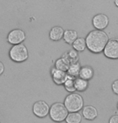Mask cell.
<instances>
[{
    "instance_id": "6da1fadb",
    "label": "cell",
    "mask_w": 118,
    "mask_h": 123,
    "mask_svg": "<svg viewBox=\"0 0 118 123\" xmlns=\"http://www.w3.org/2000/svg\"><path fill=\"white\" fill-rule=\"evenodd\" d=\"M86 44L89 51L93 53L102 52L108 41V35L102 30H94L86 37Z\"/></svg>"
},
{
    "instance_id": "7a4b0ae2",
    "label": "cell",
    "mask_w": 118,
    "mask_h": 123,
    "mask_svg": "<svg viewBox=\"0 0 118 123\" xmlns=\"http://www.w3.org/2000/svg\"><path fill=\"white\" fill-rule=\"evenodd\" d=\"M64 105L70 113L78 112L83 110L84 101L81 95L78 93H70L65 98Z\"/></svg>"
},
{
    "instance_id": "3957f363",
    "label": "cell",
    "mask_w": 118,
    "mask_h": 123,
    "mask_svg": "<svg viewBox=\"0 0 118 123\" xmlns=\"http://www.w3.org/2000/svg\"><path fill=\"white\" fill-rule=\"evenodd\" d=\"M69 113V111L67 110L64 104L56 102L53 104L51 107L49 108V117L50 118L56 122H62L66 120Z\"/></svg>"
},
{
    "instance_id": "277c9868",
    "label": "cell",
    "mask_w": 118,
    "mask_h": 123,
    "mask_svg": "<svg viewBox=\"0 0 118 123\" xmlns=\"http://www.w3.org/2000/svg\"><path fill=\"white\" fill-rule=\"evenodd\" d=\"M9 56L13 61L20 63L24 62L28 58V52L25 45L22 43L13 45V47L10 49Z\"/></svg>"
},
{
    "instance_id": "5b68a950",
    "label": "cell",
    "mask_w": 118,
    "mask_h": 123,
    "mask_svg": "<svg viewBox=\"0 0 118 123\" xmlns=\"http://www.w3.org/2000/svg\"><path fill=\"white\" fill-rule=\"evenodd\" d=\"M103 52L105 56L109 59H118V39H112L108 40Z\"/></svg>"
},
{
    "instance_id": "8992f818",
    "label": "cell",
    "mask_w": 118,
    "mask_h": 123,
    "mask_svg": "<svg viewBox=\"0 0 118 123\" xmlns=\"http://www.w3.org/2000/svg\"><path fill=\"white\" fill-rule=\"evenodd\" d=\"M32 112L37 117H45L49 113V106L45 101H38L32 106Z\"/></svg>"
},
{
    "instance_id": "52a82bcc",
    "label": "cell",
    "mask_w": 118,
    "mask_h": 123,
    "mask_svg": "<svg viewBox=\"0 0 118 123\" xmlns=\"http://www.w3.org/2000/svg\"><path fill=\"white\" fill-rule=\"evenodd\" d=\"M26 38L24 31L21 29H14L7 35V41L11 44L15 45L21 43Z\"/></svg>"
},
{
    "instance_id": "ba28073f",
    "label": "cell",
    "mask_w": 118,
    "mask_h": 123,
    "mask_svg": "<svg viewBox=\"0 0 118 123\" xmlns=\"http://www.w3.org/2000/svg\"><path fill=\"white\" fill-rule=\"evenodd\" d=\"M109 19L104 14H98L92 18V24L97 30H104L108 27Z\"/></svg>"
},
{
    "instance_id": "9c48e42d",
    "label": "cell",
    "mask_w": 118,
    "mask_h": 123,
    "mask_svg": "<svg viewBox=\"0 0 118 123\" xmlns=\"http://www.w3.org/2000/svg\"><path fill=\"white\" fill-rule=\"evenodd\" d=\"M51 75H52L53 80L54 81L55 84L61 85L65 83L68 74H67L66 72L60 70V69H57L54 67V68H52Z\"/></svg>"
},
{
    "instance_id": "30bf717a",
    "label": "cell",
    "mask_w": 118,
    "mask_h": 123,
    "mask_svg": "<svg viewBox=\"0 0 118 123\" xmlns=\"http://www.w3.org/2000/svg\"><path fill=\"white\" fill-rule=\"evenodd\" d=\"M82 114L85 119L92 121L98 117V111L96 108L92 105H86L83 108Z\"/></svg>"
},
{
    "instance_id": "8fae6325",
    "label": "cell",
    "mask_w": 118,
    "mask_h": 123,
    "mask_svg": "<svg viewBox=\"0 0 118 123\" xmlns=\"http://www.w3.org/2000/svg\"><path fill=\"white\" fill-rule=\"evenodd\" d=\"M64 30L62 27L59 26L54 27L50 30L49 32V38L53 41H59L60 39L63 38Z\"/></svg>"
},
{
    "instance_id": "7c38bea8",
    "label": "cell",
    "mask_w": 118,
    "mask_h": 123,
    "mask_svg": "<svg viewBox=\"0 0 118 123\" xmlns=\"http://www.w3.org/2000/svg\"><path fill=\"white\" fill-rule=\"evenodd\" d=\"M78 38V33L75 30H66L64 31L63 39L66 41V43L69 44H73V43L75 41V39Z\"/></svg>"
},
{
    "instance_id": "4fadbf2b",
    "label": "cell",
    "mask_w": 118,
    "mask_h": 123,
    "mask_svg": "<svg viewBox=\"0 0 118 123\" xmlns=\"http://www.w3.org/2000/svg\"><path fill=\"white\" fill-rule=\"evenodd\" d=\"M79 77L83 79V80H89L93 77L94 76V71L91 67L86 66V67H83L80 69L79 72Z\"/></svg>"
},
{
    "instance_id": "5bb4252c",
    "label": "cell",
    "mask_w": 118,
    "mask_h": 123,
    "mask_svg": "<svg viewBox=\"0 0 118 123\" xmlns=\"http://www.w3.org/2000/svg\"><path fill=\"white\" fill-rule=\"evenodd\" d=\"M70 65V61H69L65 56L61 57L60 59L57 60L56 61V63H55V68L57 69H60V70L65 71V72H66L68 70Z\"/></svg>"
},
{
    "instance_id": "9a60e30c",
    "label": "cell",
    "mask_w": 118,
    "mask_h": 123,
    "mask_svg": "<svg viewBox=\"0 0 118 123\" xmlns=\"http://www.w3.org/2000/svg\"><path fill=\"white\" fill-rule=\"evenodd\" d=\"M81 69V65L78 62H75V63L70 64V67H69L68 70L66 73L68 75H70L73 77H77L79 75V72Z\"/></svg>"
},
{
    "instance_id": "2e32d148",
    "label": "cell",
    "mask_w": 118,
    "mask_h": 123,
    "mask_svg": "<svg viewBox=\"0 0 118 123\" xmlns=\"http://www.w3.org/2000/svg\"><path fill=\"white\" fill-rule=\"evenodd\" d=\"M75 89L78 92L85 91L88 87V80H83L82 78H75Z\"/></svg>"
},
{
    "instance_id": "e0dca14e",
    "label": "cell",
    "mask_w": 118,
    "mask_h": 123,
    "mask_svg": "<svg viewBox=\"0 0 118 123\" xmlns=\"http://www.w3.org/2000/svg\"><path fill=\"white\" fill-rule=\"evenodd\" d=\"M66 122V123H80L82 122V115L78 112H71L68 113Z\"/></svg>"
},
{
    "instance_id": "ac0fdd59",
    "label": "cell",
    "mask_w": 118,
    "mask_h": 123,
    "mask_svg": "<svg viewBox=\"0 0 118 123\" xmlns=\"http://www.w3.org/2000/svg\"><path fill=\"white\" fill-rule=\"evenodd\" d=\"M75 77H73L70 75L67 76V78L64 83V86L66 91L70 92H74L76 91L75 86Z\"/></svg>"
},
{
    "instance_id": "d6986e66",
    "label": "cell",
    "mask_w": 118,
    "mask_h": 123,
    "mask_svg": "<svg viewBox=\"0 0 118 123\" xmlns=\"http://www.w3.org/2000/svg\"><path fill=\"white\" fill-rule=\"evenodd\" d=\"M73 48L74 49L78 51V52H83L85 48H87L86 40L83 38H77L75 41L73 43Z\"/></svg>"
},
{
    "instance_id": "ffe728a7",
    "label": "cell",
    "mask_w": 118,
    "mask_h": 123,
    "mask_svg": "<svg viewBox=\"0 0 118 123\" xmlns=\"http://www.w3.org/2000/svg\"><path fill=\"white\" fill-rule=\"evenodd\" d=\"M63 56L66 57V59L70 61V64L78 62V55L75 51H70L68 53H65V55Z\"/></svg>"
},
{
    "instance_id": "44dd1931",
    "label": "cell",
    "mask_w": 118,
    "mask_h": 123,
    "mask_svg": "<svg viewBox=\"0 0 118 123\" xmlns=\"http://www.w3.org/2000/svg\"><path fill=\"white\" fill-rule=\"evenodd\" d=\"M112 89L115 94L118 95V80H116L114 82L112 83Z\"/></svg>"
},
{
    "instance_id": "7402d4cb",
    "label": "cell",
    "mask_w": 118,
    "mask_h": 123,
    "mask_svg": "<svg viewBox=\"0 0 118 123\" xmlns=\"http://www.w3.org/2000/svg\"><path fill=\"white\" fill-rule=\"evenodd\" d=\"M109 123H118V115H113L110 117Z\"/></svg>"
},
{
    "instance_id": "603a6c76",
    "label": "cell",
    "mask_w": 118,
    "mask_h": 123,
    "mask_svg": "<svg viewBox=\"0 0 118 123\" xmlns=\"http://www.w3.org/2000/svg\"><path fill=\"white\" fill-rule=\"evenodd\" d=\"M4 69H5V68H4V64H3V62L0 61V75H2V74L3 73Z\"/></svg>"
},
{
    "instance_id": "cb8c5ba5",
    "label": "cell",
    "mask_w": 118,
    "mask_h": 123,
    "mask_svg": "<svg viewBox=\"0 0 118 123\" xmlns=\"http://www.w3.org/2000/svg\"><path fill=\"white\" fill-rule=\"evenodd\" d=\"M114 3H115V5L118 7V0H114Z\"/></svg>"
},
{
    "instance_id": "d4e9b609",
    "label": "cell",
    "mask_w": 118,
    "mask_h": 123,
    "mask_svg": "<svg viewBox=\"0 0 118 123\" xmlns=\"http://www.w3.org/2000/svg\"><path fill=\"white\" fill-rule=\"evenodd\" d=\"M117 110H118V102H117Z\"/></svg>"
},
{
    "instance_id": "484cf974",
    "label": "cell",
    "mask_w": 118,
    "mask_h": 123,
    "mask_svg": "<svg viewBox=\"0 0 118 123\" xmlns=\"http://www.w3.org/2000/svg\"><path fill=\"white\" fill-rule=\"evenodd\" d=\"M0 123H1V122H0Z\"/></svg>"
}]
</instances>
